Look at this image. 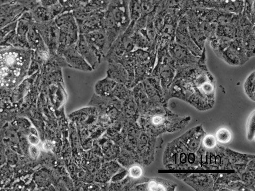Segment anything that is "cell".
<instances>
[{
    "instance_id": "1",
    "label": "cell",
    "mask_w": 255,
    "mask_h": 191,
    "mask_svg": "<svg viewBox=\"0 0 255 191\" xmlns=\"http://www.w3.org/2000/svg\"><path fill=\"white\" fill-rule=\"evenodd\" d=\"M128 2V0H112L107 9L103 11L101 27L107 34L110 47L131 22Z\"/></svg>"
},
{
    "instance_id": "2",
    "label": "cell",
    "mask_w": 255,
    "mask_h": 191,
    "mask_svg": "<svg viewBox=\"0 0 255 191\" xmlns=\"http://www.w3.org/2000/svg\"><path fill=\"white\" fill-rule=\"evenodd\" d=\"M54 21L59 29L57 52L76 43L79 33L77 23L72 11L63 12L54 18Z\"/></svg>"
},
{
    "instance_id": "3",
    "label": "cell",
    "mask_w": 255,
    "mask_h": 191,
    "mask_svg": "<svg viewBox=\"0 0 255 191\" xmlns=\"http://www.w3.org/2000/svg\"><path fill=\"white\" fill-rule=\"evenodd\" d=\"M78 25L79 34H85L102 28L103 11H86L83 7L72 11Z\"/></svg>"
},
{
    "instance_id": "4",
    "label": "cell",
    "mask_w": 255,
    "mask_h": 191,
    "mask_svg": "<svg viewBox=\"0 0 255 191\" xmlns=\"http://www.w3.org/2000/svg\"><path fill=\"white\" fill-rule=\"evenodd\" d=\"M168 51L175 62V68L196 65L200 59V56L194 55L186 47L176 43L175 41L169 44Z\"/></svg>"
},
{
    "instance_id": "5",
    "label": "cell",
    "mask_w": 255,
    "mask_h": 191,
    "mask_svg": "<svg viewBox=\"0 0 255 191\" xmlns=\"http://www.w3.org/2000/svg\"><path fill=\"white\" fill-rule=\"evenodd\" d=\"M174 41L186 47L192 54L196 56L202 55L203 50H201L192 39L188 28V22L185 14L178 22L175 32Z\"/></svg>"
},
{
    "instance_id": "6",
    "label": "cell",
    "mask_w": 255,
    "mask_h": 191,
    "mask_svg": "<svg viewBox=\"0 0 255 191\" xmlns=\"http://www.w3.org/2000/svg\"><path fill=\"white\" fill-rule=\"evenodd\" d=\"M220 58L227 64L234 66L242 65L249 59L241 40L238 38L232 40L230 46L222 52Z\"/></svg>"
},
{
    "instance_id": "7",
    "label": "cell",
    "mask_w": 255,
    "mask_h": 191,
    "mask_svg": "<svg viewBox=\"0 0 255 191\" xmlns=\"http://www.w3.org/2000/svg\"><path fill=\"white\" fill-rule=\"evenodd\" d=\"M86 40L102 60L104 58L110 46L105 30L101 28L83 34Z\"/></svg>"
},
{
    "instance_id": "8",
    "label": "cell",
    "mask_w": 255,
    "mask_h": 191,
    "mask_svg": "<svg viewBox=\"0 0 255 191\" xmlns=\"http://www.w3.org/2000/svg\"><path fill=\"white\" fill-rule=\"evenodd\" d=\"M56 54L64 58L69 67L84 71L93 70L90 66L78 52L76 43L57 52Z\"/></svg>"
},
{
    "instance_id": "9",
    "label": "cell",
    "mask_w": 255,
    "mask_h": 191,
    "mask_svg": "<svg viewBox=\"0 0 255 191\" xmlns=\"http://www.w3.org/2000/svg\"><path fill=\"white\" fill-rule=\"evenodd\" d=\"M76 45L78 52L92 69L97 68L102 60L89 45L83 34H79Z\"/></svg>"
},
{
    "instance_id": "10",
    "label": "cell",
    "mask_w": 255,
    "mask_h": 191,
    "mask_svg": "<svg viewBox=\"0 0 255 191\" xmlns=\"http://www.w3.org/2000/svg\"><path fill=\"white\" fill-rule=\"evenodd\" d=\"M107 66L108 77L114 81L126 83L128 81V76L124 66L117 61H108Z\"/></svg>"
},
{
    "instance_id": "11",
    "label": "cell",
    "mask_w": 255,
    "mask_h": 191,
    "mask_svg": "<svg viewBox=\"0 0 255 191\" xmlns=\"http://www.w3.org/2000/svg\"><path fill=\"white\" fill-rule=\"evenodd\" d=\"M209 41L212 49L220 57L222 52L230 46L232 39L224 36H216Z\"/></svg>"
},
{
    "instance_id": "12",
    "label": "cell",
    "mask_w": 255,
    "mask_h": 191,
    "mask_svg": "<svg viewBox=\"0 0 255 191\" xmlns=\"http://www.w3.org/2000/svg\"><path fill=\"white\" fill-rule=\"evenodd\" d=\"M128 9L131 21H135L141 15V6L140 0H128Z\"/></svg>"
},
{
    "instance_id": "13",
    "label": "cell",
    "mask_w": 255,
    "mask_h": 191,
    "mask_svg": "<svg viewBox=\"0 0 255 191\" xmlns=\"http://www.w3.org/2000/svg\"><path fill=\"white\" fill-rule=\"evenodd\" d=\"M112 0H90L83 8L88 11H104L108 7Z\"/></svg>"
},
{
    "instance_id": "14",
    "label": "cell",
    "mask_w": 255,
    "mask_h": 191,
    "mask_svg": "<svg viewBox=\"0 0 255 191\" xmlns=\"http://www.w3.org/2000/svg\"><path fill=\"white\" fill-rule=\"evenodd\" d=\"M242 13L255 25V0H243Z\"/></svg>"
},
{
    "instance_id": "15",
    "label": "cell",
    "mask_w": 255,
    "mask_h": 191,
    "mask_svg": "<svg viewBox=\"0 0 255 191\" xmlns=\"http://www.w3.org/2000/svg\"><path fill=\"white\" fill-rule=\"evenodd\" d=\"M116 82L109 78L99 81L96 86V90L98 93L106 94L110 92L116 86Z\"/></svg>"
},
{
    "instance_id": "16",
    "label": "cell",
    "mask_w": 255,
    "mask_h": 191,
    "mask_svg": "<svg viewBox=\"0 0 255 191\" xmlns=\"http://www.w3.org/2000/svg\"><path fill=\"white\" fill-rule=\"evenodd\" d=\"M255 73L253 71L247 77L244 83V90L247 95L254 100L255 97Z\"/></svg>"
},
{
    "instance_id": "17",
    "label": "cell",
    "mask_w": 255,
    "mask_h": 191,
    "mask_svg": "<svg viewBox=\"0 0 255 191\" xmlns=\"http://www.w3.org/2000/svg\"><path fill=\"white\" fill-rule=\"evenodd\" d=\"M215 137L219 142L227 143L231 141L232 135L231 132L227 128L223 127L217 131Z\"/></svg>"
},
{
    "instance_id": "18",
    "label": "cell",
    "mask_w": 255,
    "mask_h": 191,
    "mask_svg": "<svg viewBox=\"0 0 255 191\" xmlns=\"http://www.w3.org/2000/svg\"><path fill=\"white\" fill-rule=\"evenodd\" d=\"M216 142L215 136L210 134L206 135L203 140L204 146L208 149L214 148L216 145Z\"/></svg>"
},
{
    "instance_id": "19",
    "label": "cell",
    "mask_w": 255,
    "mask_h": 191,
    "mask_svg": "<svg viewBox=\"0 0 255 191\" xmlns=\"http://www.w3.org/2000/svg\"><path fill=\"white\" fill-rule=\"evenodd\" d=\"M142 172L140 167L137 166H134L131 167L129 170V174L130 177L137 178L140 177Z\"/></svg>"
},
{
    "instance_id": "20",
    "label": "cell",
    "mask_w": 255,
    "mask_h": 191,
    "mask_svg": "<svg viewBox=\"0 0 255 191\" xmlns=\"http://www.w3.org/2000/svg\"><path fill=\"white\" fill-rule=\"evenodd\" d=\"M5 156L6 159L10 163L14 164L15 162H16L17 157L16 155V153H15L13 151H7Z\"/></svg>"
},
{
    "instance_id": "21",
    "label": "cell",
    "mask_w": 255,
    "mask_h": 191,
    "mask_svg": "<svg viewBox=\"0 0 255 191\" xmlns=\"http://www.w3.org/2000/svg\"><path fill=\"white\" fill-rule=\"evenodd\" d=\"M40 4L44 7H48L59 2V0H39Z\"/></svg>"
},
{
    "instance_id": "22",
    "label": "cell",
    "mask_w": 255,
    "mask_h": 191,
    "mask_svg": "<svg viewBox=\"0 0 255 191\" xmlns=\"http://www.w3.org/2000/svg\"><path fill=\"white\" fill-rule=\"evenodd\" d=\"M28 151L30 153V155L31 156L32 158H37L39 154V151L38 148L34 145H32L29 146L28 148Z\"/></svg>"
},
{
    "instance_id": "23",
    "label": "cell",
    "mask_w": 255,
    "mask_h": 191,
    "mask_svg": "<svg viewBox=\"0 0 255 191\" xmlns=\"http://www.w3.org/2000/svg\"><path fill=\"white\" fill-rule=\"evenodd\" d=\"M149 190L156 191V190H164L163 187L161 185L158 184L155 182H151L148 185Z\"/></svg>"
},
{
    "instance_id": "24",
    "label": "cell",
    "mask_w": 255,
    "mask_h": 191,
    "mask_svg": "<svg viewBox=\"0 0 255 191\" xmlns=\"http://www.w3.org/2000/svg\"><path fill=\"white\" fill-rule=\"evenodd\" d=\"M28 142L31 143L32 145H37L39 142V139L37 137V136L30 134L28 135Z\"/></svg>"
},
{
    "instance_id": "25",
    "label": "cell",
    "mask_w": 255,
    "mask_h": 191,
    "mask_svg": "<svg viewBox=\"0 0 255 191\" xmlns=\"http://www.w3.org/2000/svg\"><path fill=\"white\" fill-rule=\"evenodd\" d=\"M53 143L49 141H45L43 144V147L45 150H49L53 147Z\"/></svg>"
},
{
    "instance_id": "26",
    "label": "cell",
    "mask_w": 255,
    "mask_h": 191,
    "mask_svg": "<svg viewBox=\"0 0 255 191\" xmlns=\"http://www.w3.org/2000/svg\"><path fill=\"white\" fill-rule=\"evenodd\" d=\"M6 160V156L1 151H0V166L2 165Z\"/></svg>"
},
{
    "instance_id": "27",
    "label": "cell",
    "mask_w": 255,
    "mask_h": 191,
    "mask_svg": "<svg viewBox=\"0 0 255 191\" xmlns=\"http://www.w3.org/2000/svg\"><path fill=\"white\" fill-rule=\"evenodd\" d=\"M162 0H151L152 5L154 7H157Z\"/></svg>"
},
{
    "instance_id": "28",
    "label": "cell",
    "mask_w": 255,
    "mask_h": 191,
    "mask_svg": "<svg viewBox=\"0 0 255 191\" xmlns=\"http://www.w3.org/2000/svg\"><path fill=\"white\" fill-rule=\"evenodd\" d=\"M30 134L37 136V132L34 128H31L30 129Z\"/></svg>"
},
{
    "instance_id": "29",
    "label": "cell",
    "mask_w": 255,
    "mask_h": 191,
    "mask_svg": "<svg viewBox=\"0 0 255 191\" xmlns=\"http://www.w3.org/2000/svg\"><path fill=\"white\" fill-rule=\"evenodd\" d=\"M217 0V1H220V0Z\"/></svg>"
}]
</instances>
